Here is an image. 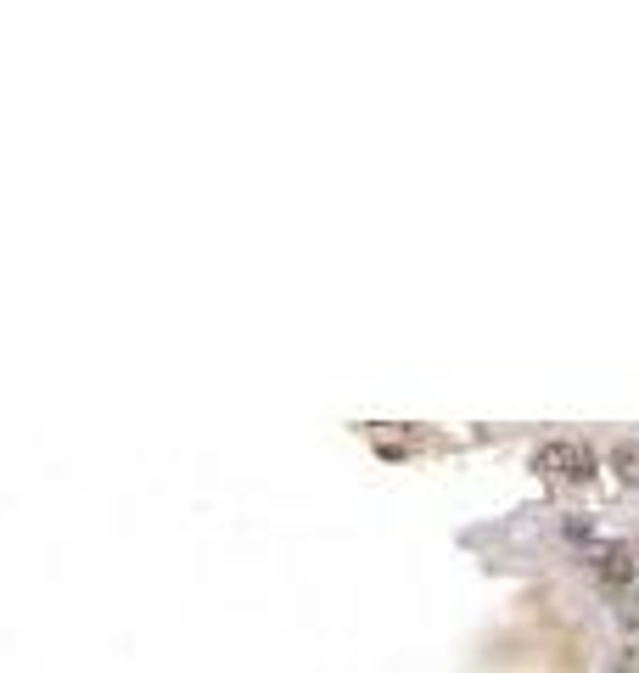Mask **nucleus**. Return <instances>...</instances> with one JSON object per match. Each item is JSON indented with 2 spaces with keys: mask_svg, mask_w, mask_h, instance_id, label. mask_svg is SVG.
Instances as JSON below:
<instances>
[{
  "mask_svg": "<svg viewBox=\"0 0 639 673\" xmlns=\"http://www.w3.org/2000/svg\"><path fill=\"white\" fill-rule=\"evenodd\" d=\"M533 472H550V477H561V483H589V477H595V449L572 444V438H555V444L533 449Z\"/></svg>",
  "mask_w": 639,
  "mask_h": 673,
  "instance_id": "1",
  "label": "nucleus"
},
{
  "mask_svg": "<svg viewBox=\"0 0 639 673\" xmlns=\"http://www.w3.org/2000/svg\"><path fill=\"white\" fill-rule=\"evenodd\" d=\"M589 573L600 578V584H634V573H639V550H628V545H595L589 550Z\"/></svg>",
  "mask_w": 639,
  "mask_h": 673,
  "instance_id": "2",
  "label": "nucleus"
},
{
  "mask_svg": "<svg viewBox=\"0 0 639 673\" xmlns=\"http://www.w3.org/2000/svg\"><path fill=\"white\" fill-rule=\"evenodd\" d=\"M611 472L623 488H639V444H617L611 449Z\"/></svg>",
  "mask_w": 639,
  "mask_h": 673,
  "instance_id": "3",
  "label": "nucleus"
}]
</instances>
